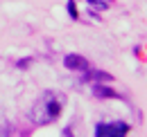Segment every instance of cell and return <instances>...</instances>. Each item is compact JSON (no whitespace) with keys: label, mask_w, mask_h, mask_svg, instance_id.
I'll use <instances>...</instances> for the list:
<instances>
[{"label":"cell","mask_w":147,"mask_h":137,"mask_svg":"<svg viewBox=\"0 0 147 137\" xmlns=\"http://www.w3.org/2000/svg\"><path fill=\"white\" fill-rule=\"evenodd\" d=\"M63 106H66V97H63L61 92L48 90V92H43V94L36 99V103L32 106L30 117H32V121L38 124V126L52 124V121H57L59 117H61Z\"/></svg>","instance_id":"6da1fadb"},{"label":"cell","mask_w":147,"mask_h":137,"mask_svg":"<svg viewBox=\"0 0 147 137\" xmlns=\"http://www.w3.org/2000/svg\"><path fill=\"white\" fill-rule=\"evenodd\" d=\"M129 133V126L122 124V121H113V124H100L95 128V135L97 137H120Z\"/></svg>","instance_id":"7a4b0ae2"},{"label":"cell","mask_w":147,"mask_h":137,"mask_svg":"<svg viewBox=\"0 0 147 137\" xmlns=\"http://www.w3.org/2000/svg\"><path fill=\"white\" fill-rule=\"evenodd\" d=\"M63 65L68 70L82 72V70H88V61H86L84 56H79V54H68V56L63 59Z\"/></svg>","instance_id":"3957f363"},{"label":"cell","mask_w":147,"mask_h":137,"mask_svg":"<svg viewBox=\"0 0 147 137\" xmlns=\"http://www.w3.org/2000/svg\"><path fill=\"white\" fill-rule=\"evenodd\" d=\"M93 92L97 94V97H120L115 90H111L109 86H93Z\"/></svg>","instance_id":"277c9868"},{"label":"cell","mask_w":147,"mask_h":137,"mask_svg":"<svg viewBox=\"0 0 147 137\" xmlns=\"http://www.w3.org/2000/svg\"><path fill=\"white\" fill-rule=\"evenodd\" d=\"M86 79L88 81H111V74H107V72H88L86 70Z\"/></svg>","instance_id":"5b68a950"},{"label":"cell","mask_w":147,"mask_h":137,"mask_svg":"<svg viewBox=\"0 0 147 137\" xmlns=\"http://www.w3.org/2000/svg\"><path fill=\"white\" fill-rule=\"evenodd\" d=\"M93 7H97V9H107L109 7V0H88Z\"/></svg>","instance_id":"8992f818"},{"label":"cell","mask_w":147,"mask_h":137,"mask_svg":"<svg viewBox=\"0 0 147 137\" xmlns=\"http://www.w3.org/2000/svg\"><path fill=\"white\" fill-rule=\"evenodd\" d=\"M68 11H70V16H73V18H79L77 7H75V0H68Z\"/></svg>","instance_id":"52a82bcc"}]
</instances>
